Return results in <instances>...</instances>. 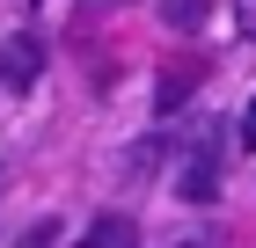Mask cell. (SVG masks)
<instances>
[{"instance_id":"6da1fadb","label":"cell","mask_w":256,"mask_h":248,"mask_svg":"<svg viewBox=\"0 0 256 248\" xmlns=\"http://www.w3.org/2000/svg\"><path fill=\"white\" fill-rule=\"evenodd\" d=\"M176 190L190 197V205H212L220 197V132H205L190 146V161H183V175H176Z\"/></svg>"},{"instance_id":"3957f363","label":"cell","mask_w":256,"mask_h":248,"mask_svg":"<svg viewBox=\"0 0 256 248\" xmlns=\"http://www.w3.org/2000/svg\"><path fill=\"white\" fill-rule=\"evenodd\" d=\"M80 248H139V219H124V212H102L96 227H88V241Z\"/></svg>"},{"instance_id":"8992f818","label":"cell","mask_w":256,"mask_h":248,"mask_svg":"<svg viewBox=\"0 0 256 248\" xmlns=\"http://www.w3.org/2000/svg\"><path fill=\"white\" fill-rule=\"evenodd\" d=\"M242 153H256V102L242 110Z\"/></svg>"},{"instance_id":"7a4b0ae2","label":"cell","mask_w":256,"mask_h":248,"mask_svg":"<svg viewBox=\"0 0 256 248\" xmlns=\"http://www.w3.org/2000/svg\"><path fill=\"white\" fill-rule=\"evenodd\" d=\"M37 73H44V44L30 37V29L0 44V88H15V95H30V88H37Z\"/></svg>"},{"instance_id":"ba28073f","label":"cell","mask_w":256,"mask_h":248,"mask_svg":"<svg viewBox=\"0 0 256 248\" xmlns=\"http://www.w3.org/2000/svg\"><path fill=\"white\" fill-rule=\"evenodd\" d=\"M190 248H198V241H190Z\"/></svg>"},{"instance_id":"52a82bcc","label":"cell","mask_w":256,"mask_h":248,"mask_svg":"<svg viewBox=\"0 0 256 248\" xmlns=\"http://www.w3.org/2000/svg\"><path fill=\"white\" fill-rule=\"evenodd\" d=\"M242 29H249V37H256V0H242Z\"/></svg>"},{"instance_id":"5b68a950","label":"cell","mask_w":256,"mask_h":248,"mask_svg":"<svg viewBox=\"0 0 256 248\" xmlns=\"http://www.w3.org/2000/svg\"><path fill=\"white\" fill-rule=\"evenodd\" d=\"M161 15H168V29H205V0H161Z\"/></svg>"},{"instance_id":"277c9868","label":"cell","mask_w":256,"mask_h":248,"mask_svg":"<svg viewBox=\"0 0 256 248\" xmlns=\"http://www.w3.org/2000/svg\"><path fill=\"white\" fill-rule=\"evenodd\" d=\"M190 88H198V66H183V73L168 66V73H161V88H154V110H161V117H176L183 102H190Z\"/></svg>"}]
</instances>
